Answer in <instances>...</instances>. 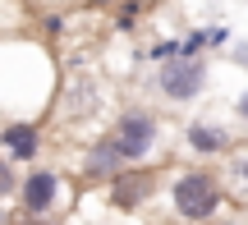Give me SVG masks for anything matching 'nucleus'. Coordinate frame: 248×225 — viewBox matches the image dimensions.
I'll return each instance as SVG.
<instances>
[{"instance_id": "obj_1", "label": "nucleus", "mask_w": 248, "mask_h": 225, "mask_svg": "<svg viewBox=\"0 0 248 225\" xmlns=\"http://www.w3.org/2000/svg\"><path fill=\"white\" fill-rule=\"evenodd\" d=\"M225 207V180L207 165H188L170 180V211L179 225H212Z\"/></svg>"}, {"instance_id": "obj_2", "label": "nucleus", "mask_w": 248, "mask_h": 225, "mask_svg": "<svg viewBox=\"0 0 248 225\" xmlns=\"http://www.w3.org/2000/svg\"><path fill=\"white\" fill-rule=\"evenodd\" d=\"M147 88L156 92L161 101H170V106H188V101H198L212 88V64H207V55H198V60H188V55L161 60L156 69H152Z\"/></svg>"}, {"instance_id": "obj_3", "label": "nucleus", "mask_w": 248, "mask_h": 225, "mask_svg": "<svg viewBox=\"0 0 248 225\" xmlns=\"http://www.w3.org/2000/svg\"><path fill=\"white\" fill-rule=\"evenodd\" d=\"M110 138H115V147L124 152L129 165H147L152 152L161 147V115L152 106H124L110 124Z\"/></svg>"}, {"instance_id": "obj_4", "label": "nucleus", "mask_w": 248, "mask_h": 225, "mask_svg": "<svg viewBox=\"0 0 248 225\" xmlns=\"http://www.w3.org/2000/svg\"><path fill=\"white\" fill-rule=\"evenodd\" d=\"M46 147V124L37 115H9L0 124V152L14 165H37Z\"/></svg>"}, {"instance_id": "obj_5", "label": "nucleus", "mask_w": 248, "mask_h": 225, "mask_svg": "<svg viewBox=\"0 0 248 225\" xmlns=\"http://www.w3.org/2000/svg\"><path fill=\"white\" fill-rule=\"evenodd\" d=\"M156 170H147V165H124L115 180L106 184V202L124 216H138L142 207H147L152 198H156Z\"/></svg>"}, {"instance_id": "obj_6", "label": "nucleus", "mask_w": 248, "mask_h": 225, "mask_svg": "<svg viewBox=\"0 0 248 225\" xmlns=\"http://www.w3.org/2000/svg\"><path fill=\"white\" fill-rule=\"evenodd\" d=\"M60 189H64V175L51 170V165H32L28 175H18V207L32 211V216H51L55 202H60Z\"/></svg>"}, {"instance_id": "obj_7", "label": "nucleus", "mask_w": 248, "mask_h": 225, "mask_svg": "<svg viewBox=\"0 0 248 225\" xmlns=\"http://www.w3.org/2000/svg\"><path fill=\"white\" fill-rule=\"evenodd\" d=\"M124 152L115 147V138L110 134H101V138H92L88 147H83V156H78V175H83V184L88 189H97V184H110L115 175L124 170Z\"/></svg>"}, {"instance_id": "obj_8", "label": "nucleus", "mask_w": 248, "mask_h": 225, "mask_svg": "<svg viewBox=\"0 0 248 225\" xmlns=\"http://www.w3.org/2000/svg\"><path fill=\"white\" fill-rule=\"evenodd\" d=\"M184 147L193 156H225L234 147V134L216 120H188L184 124Z\"/></svg>"}, {"instance_id": "obj_9", "label": "nucleus", "mask_w": 248, "mask_h": 225, "mask_svg": "<svg viewBox=\"0 0 248 225\" xmlns=\"http://www.w3.org/2000/svg\"><path fill=\"white\" fill-rule=\"evenodd\" d=\"M147 9H152V0H120V5H115V14H110V28L129 37L133 28H138V18L147 14Z\"/></svg>"}, {"instance_id": "obj_10", "label": "nucleus", "mask_w": 248, "mask_h": 225, "mask_svg": "<svg viewBox=\"0 0 248 225\" xmlns=\"http://www.w3.org/2000/svg\"><path fill=\"white\" fill-rule=\"evenodd\" d=\"M64 28H69V14H60V9H46V14H37V37H42L46 46L60 42Z\"/></svg>"}, {"instance_id": "obj_11", "label": "nucleus", "mask_w": 248, "mask_h": 225, "mask_svg": "<svg viewBox=\"0 0 248 225\" xmlns=\"http://www.w3.org/2000/svg\"><path fill=\"white\" fill-rule=\"evenodd\" d=\"M179 55H188V60L207 55V28H193V32H184V37H179Z\"/></svg>"}, {"instance_id": "obj_12", "label": "nucleus", "mask_w": 248, "mask_h": 225, "mask_svg": "<svg viewBox=\"0 0 248 225\" xmlns=\"http://www.w3.org/2000/svg\"><path fill=\"white\" fill-rule=\"evenodd\" d=\"M234 28L230 23H207V51H230Z\"/></svg>"}, {"instance_id": "obj_13", "label": "nucleus", "mask_w": 248, "mask_h": 225, "mask_svg": "<svg viewBox=\"0 0 248 225\" xmlns=\"http://www.w3.org/2000/svg\"><path fill=\"white\" fill-rule=\"evenodd\" d=\"M14 193H18V170H14V161L0 152V202L14 198Z\"/></svg>"}, {"instance_id": "obj_14", "label": "nucleus", "mask_w": 248, "mask_h": 225, "mask_svg": "<svg viewBox=\"0 0 248 225\" xmlns=\"http://www.w3.org/2000/svg\"><path fill=\"white\" fill-rule=\"evenodd\" d=\"M179 55V37H161V42L147 46V64H161V60H175Z\"/></svg>"}, {"instance_id": "obj_15", "label": "nucleus", "mask_w": 248, "mask_h": 225, "mask_svg": "<svg viewBox=\"0 0 248 225\" xmlns=\"http://www.w3.org/2000/svg\"><path fill=\"white\" fill-rule=\"evenodd\" d=\"M234 120H239V124H248V88L234 97Z\"/></svg>"}, {"instance_id": "obj_16", "label": "nucleus", "mask_w": 248, "mask_h": 225, "mask_svg": "<svg viewBox=\"0 0 248 225\" xmlns=\"http://www.w3.org/2000/svg\"><path fill=\"white\" fill-rule=\"evenodd\" d=\"M230 60L239 64V69H248V42H239V46L230 42Z\"/></svg>"}, {"instance_id": "obj_17", "label": "nucleus", "mask_w": 248, "mask_h": 225, "mask_svg": "<svg viewBox=\"0 0 248 225\" xmlns=\"http://www.w3.org/2000/svg\"><path fill=\"white\" fill-rule=\"evenodd\" d=\"M14 225H55V221H51V216H32V211H18Z\"/></svg>"}, {"instance_id": "obj_18", "label": "nucleus", "mask_w": 248, "mask_h": 225, "mask_svg": "<svg viewBox=\"0 0 248 225\" xmlns=\"http://www.w3.org/2000/svg\"><path fill=\"white\" fill-rule=\"evenodd\" d=\"M0 225H14V211L9 207H0Z\"/></svg>"}, {"instance_id": "obj_19", "label": "nucleus", "mask_w": 248, "mask_h": 225, "mask_svg": "<svg viewBox=\"0 0 248 225\" xmlns=\"http://www.w3.org/2000/svg\"><path fill=\"white\" fill-rule=\"evenodd\" d=\"M212 225H216V221H212ZM230 225H239V221H230Z\"/></svg>"}]
</instances>
